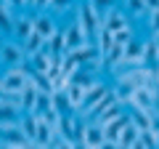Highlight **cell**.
<instances>
[{
  "instance_id": "1",
  "label": "cell",
  "mask_w": 159,
  "mask_h": 149,
  "mask_svg": "<svg viewBox=\"0 0 159 149\" xmlns=\"http://www.w3.org/2000/svg\"><path fill=\"white\" fill-rule=\"evenodd\" d=\"M29 80H32V74L27 72V64H16V67H6L0 88H3V93H21L24 88L29 85Z\"/></svg>"
},
{
  "instance_id": "2",
  "label": "cell",
  "mask_w": 159,
  "mask_h": 149,
  "mask_svg": "<svg viewBox=\"0 0 159 149\" xmlns=\"http://www.w3.org/2000/svg\"><path fill=\"white\" fill-rule=\"evenodd\" d=\"M0 59H3V67H16V64H27L29 61V53H27V48H24L21 40L6 37V40H3V53H0Z\"/></svg>"
},
{
  "instance_id": "3",
  "label": "cell",
  "mask_w": 159,
  "mask_h": 149,
  "mask_svg": "<svg viewBox=\"0 0 159 149\" xmlns=\"http://www.w3.org/2000/svg\"><path fill=\"white\" fill-rule=\"evenodd\" d=\"M80 147H109L106 144V133H103V125H98L96 120L93 123H85L82 125V131H80Z\"/></svg>"
},
{
  "instance_id": "4",
  "label": "cell",
  "mask_w": 159,
  "mask_h": 149,
  "mask_svg": "<svg viewBox=\"0 0 159 149\" xmlns=\"http://www.w3.org/2000/svg\"><path fill=\"white\" fill-rule=\"evenodd\" d=\"M0 144H3V147H32V141H29V136L21 131V125L0 128Z\"/></svg>"
},
{
  "instance_id": "5",
  "label": "cell",
  "mask_w": 159,
  "mask_h": 149,
  "mask_svg": "<svg viewBox=\"0 0 159 149\" xmlns=\"http://www.w3.org/2000/svg\"><path fill=\"white\" fill-rule=\"evenodd\" d=\"M106 93H109V85H103L101 80H96L93 85H88V93H85V101H82V109H80V115L88 117V115H90V109L96 107V104L101 101Z\"/></svg>"
},
{
  "instance_id": "6",
  "label": "cell",
  "mask_w": 159,
  "mask_h": 149,
  "mask_svg": "<svg viewBox=\"0 0 159 149\" xmlns=\"http://www.w3.org/2000/svg\"><path fill=\"white\" fill-rule=\"evenodd\" d=\"M64 35H66V51H72V48H80V46H85V43H93L90 37H88L85 27L74 19L72 24H69L66 29H64Z\"/></svg>"
},
{
  "instance_id": "7",
  "label": "cell",
  "mask_w": 159,
  "mask_h": 149,
  "mask_svg": "<svg viewBox=\"0 0 159 149\" xmlns=\"http://www.w3.org/2000/svg\"><path fill=\"white\" fill-rule=\"evenodd\" d=\"M96 56H101V51H98L96 43H85V46H80V48L66 51V59H72V61L80 64V67H85L88 61H96Z\"/></svg>"
},
{
  "instance_id": "8",
  "label": "cell",
  "mask_w": 159,
  "mask_h": 149,
  "mask_svg": "<svg viewBox=\"0 0 159 149\" xmlns=\"http://www.w3.org/2000/svg\"><path fill=\"white\" fill-rule=\"evenodd\" d=\"M127 16H130L127 11H119V8H109V11L103 13V27H109L111 32H122V29L130 27Z\"/></svg>"
},
{
  "instance_id": "9",
  "label": "cell",
  "mask_w": 159,
  "mask_h": 149,
  "mask_svg": "<svg viewBox=\"0 0 159 149\" xmlns=\"http://www.w3.org/2000/svg\"><path fill=\"white\" fill-rule=\"evenodd\" d=\"M64 93H66V99H69V107H72V112H77V115H80L82 101H85V93H88V85H82V83L72 80V85H69Z\"/></svg>"
},
{
  "instance_id": "10",
  "label": "cell",
  "mask_w": 159,
  "mask_h": 149,
  "mask_svg": "<svg viewBox=\"0 0 159 149\" xmlns=\"http://www.w3.org/2000/svg\"><path fill=\"white\" fill-rule=\"evenodd\" d=\"M127 117L130 115H122V117H117V120H111V123L103 125V133H106V144L109 147H117L119 144V136H122V131H125V125H127Z\"/></svg>"
},
{
  "instance_id": "11",
  "label": "cell",
  "mask_w": 159,
  "mask_h": 149,
  "mask_svg": "<svg viewBox=\"0 0 159 149\" xmlns=\"http://www.w3.org/2000/svg\"><path fill=\"white\" fill-rule=\"evenodd\" d=\"M138 64H143V43H138L133 37L125 46V64H122V69L125 67H138Z\"/></svg>"
},
{
  "instance_id": "12",
  "label": "cell",
  "mask_w": 159,
  "mask_h": 149,
  "mask_svg": "<svg viewBox=\"0 0 159 149\" xmlns=\"http://www.w3.org/2000/svg\"><path fill=\"white\" fill-rule=\"evenodd\" d=\"M138 144H141V128L127 117V125H125V131H122V136H119L117 147H138Z\"/></svg>"
},
{
  "instance_id": "13",
  "label": "cell",
  "mask_w": 159,
  "mask_h": 149,
  "mask_svg": "<svg viewBox=\"0 0 159 149\" xmlns=\"http://www.w3.org/2000/svg\"><path fill=\"white\" fill-rule=\"evenodd\" d=\"M34 32V16H16V27H13V37H16V40H27L29 35Z\"/></svg>"
},
{
  "instance_id": "14",
  "label": "cell",
  "mask_w": 159,
  "mask_h": 149,
  "mask_svg": "<svg viewBox=\"0 0 159 149\" xmlns=\"http://www.w3.org/2000/svg\"><path fill=\"white\" fill-rule=\"evenodd\" d=\"M34 29H37L40 35H45V37H53V35L58 32L53 16H51V13H45V11H40L37 16H34Z\"/></svg>"
},
{
  "instance_id": "15",
  "label": "cell",
  "mask_w": 159,
  "mask_h": 149,
  "mask_svg": "<svg viewBox=\"0 0 159 149\" xmlns=\"http://www.w3.org/2000/svg\"><path fill=\"white\" fill-rule=\"evenodd\" d=\"M96 46H98V51H101V59H103L114 46H117V35H114L109 27H103L101 35H98V40H96Z\"/></svg>"
},
{
  "instance_id": "16",
  "label": "cell",
  "mask_w": 159,
  "mask_h": 149,
  "mask_svg": "<svg viewBox=\"0 0 159 149\" xmlns=\"http://www.w3.org/2000/svg\"><path fill=\"white\" fill-rule=\"evenodd\" d=\"M24 48H27V53L32 56V53H37V51H43V48H48V37H45V35H40L37 29H34L27 40H24Z\"/></svg>"
},
{
  "instance_id": "17",
  "label": "cell",
  "mask_w": 159,
  "mask_h": 149,
  "mask_svg": "<svg viewBox=\"0 0 159 149\" xmlns=\"http://www.w3.org/2000/svg\"><path fill=\"white\" fill-rule=\"evenodd\" d=\"M117 101H122V99H119V93H117V88H114V91H111V88H109V93H106V96H103L101 101H98L96 107L90 109V115H88V117H98V115H101V112H103V109H109V107H111V104H117Z\"/></svg>"
},
{
  "instance_id": "18",
  "label": "cell",
  "mask_w": 159,
  "mask_h": 149,
  "mask_svg": "<svg viewBox=\"0 0 159 149\" xmlns=\"http://www.w3.org/2000/svg\"><path fill=\"white\" fill-rule=\"evenodd\" d=\"M122 115H125V109H122V101H117V104H111L109 109H103L98 117H93V120H96L98 125H106V123L117 120V117H122Z\"/></svg>"
},
{
  "instance_id": "19",
  "label": "cell",
  "mask_w": 159,
  "mask_h": 149,
  "mask_svg": "<svg viewBox=\"0 0 159 149\" xmlns=\"http://www.w3.org/2000/svg\"><path fill=\"white\" fill-rule=\"evenodd\" d=\"M48 51L56 53V56H64L66 53V35H64V29H58L53 37H48Z\"/></svg>"
},
{
  "instance_id": "20",
  "label": "cell",
  "mask_w": 159,
  "mask_h": 149,
  "mask_svg": "<svg viewBox=\"0 0 159 149\" xmlns=\"http://www.w3.org/2000/svg\"><path fill=\"white\" fill-rule=\"evenodd\" d=\"M143 64H146V67H157L159 64V48H157L154 40L143 43Z\"/></svg>"
},
{
  "instance_id": "21",
  "label": "cell",
  "mask_w": 159,
  "mask_h": 149,
  "mask_svg": "<svg viewBox=\"0 0 159 149\" xmlns=\"http://www.w3.org/2000/svg\"><path fill=\"white\" fill-rule=\"evenodd\" d=\"M125 6H127V13H130V16H143V13H148L146 0H125Z\"/></svg>"
},
{
  "instance_id": "22",
  "label": "cell",
  "mask_w": 159,
  "mask_h": 149,
  "mask_svg": "<svg viewBox=\"0 0 159 149\" xmlns=\"http://www.w3.org/2000/svg\"><path fill=\"white\" fill-rule=\"evenodd\" d=\"M72 6H74V0H53V3H51V11L61 16V13H66Z\"/></svg>"
},
{
  "instance_id": "23",
  "label": "cell",
  "mask_w": 159,
  "mask_h": 149,
  "mask_svg": "<svg viewBox=\"0 0 159 149\" xmlns=\"http://www.w3.org/2000/svg\"><path fill=\"white\" fill-rule=\"evenodd\" d=\"M146 16H148V19H146L148 29H151V32H159V8H151Z\"/></svg>"
},
{
  "instance_id": "24",
  "label": "cell",
  "mask_w": 159,
  "mask_h": 149,
  "mask_svg": "<svg viewBox=\"0 0 159 149\" xmlns=\"http://www.w3.org/2000/svg\"><path fill=\"white\" fill-rule=\"evenodd\" d=\"M90 3H93V6H96L101 13H106L109 8H114V0H90Z\"/></svg>"
},
{
  "instance_id": "25",
  "label": "cell",
  "mask_w": 159,
  "mask_h": 149,
  "mask_svg": "<svg viewBox=\"0 0 159 149\" xmlns=\"http://www.w3.org/2000/svg\"><path fill=\"white\" fill-rule=\"evenodd\" d=\"M51 3H53V0H34V8H37V11H48Z\"/></svg>"
},
{
  "instance_id": "26",
  "label": "cell",
  "mask_w": 159,
  "mask_h": 149,
  "mask_svg": "<svg viewBox=\"0 0 159 149\" xmlns=\"http://www.w3.org/2000/svg\"><path fill=\"white\" fill-rule=\"evenodd\" d=\"M6 3H11L16 11H24V8H27V0H6Z\"/></svg>"
},
{
  "instance_id": "27",
  "label": "cell",
  "mask_w": 159,
  "mask_h": 149,
  "mask_svg": "<svg viewBox=\"0 0 159 149\" xmlns=\"http://www.w3.org/2000/svg\"><path fill=\"white\" fill-rule=\"evenodd\" d=\"M151 40L157 43V48H159V32H151Z\"/></svg>"
}]
</instances>
